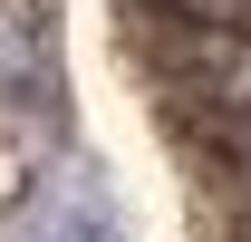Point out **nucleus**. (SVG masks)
<instances>
[{
    "label": "nucleus",
    "instance_id": "nucleus-1",
    "mask_svg": "<svg viewBox=\"0 0 251 242\" xmlns=\"http://www.w3.org/2000/svg\"><path fill=\"white\" fill-rule=\"evenodd\" d=\"M164 78L184 97H203L213 117H251V39L242 30H213V20H184L164 39Z\"/></svg>",
    "mask_w": 251,
    "mask_h": 242
}]
</instances>
